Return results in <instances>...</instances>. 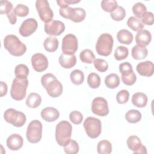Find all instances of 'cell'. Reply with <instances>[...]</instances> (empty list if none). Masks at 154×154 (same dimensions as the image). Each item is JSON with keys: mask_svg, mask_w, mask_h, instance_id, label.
<instances>
[{"mask_svg": "<svg viewBox=\"0 0 154 154\" xmlns=\"http://www.w3.org/2000/svg\"><path fill=\"white\" fill-rule=\"evenodd\" d=\"M87 83L91 88H97L100 84V78L97 73H91L88 75Z\"/></svg>", "mask_w": 154, "mask_h": 154, "instance_id": "obj_34", "label": "cell"}, {"mask_svg": "<svg viewBox=\"0 0 154 154\" xmlns=\"http://www.w3.org/2000/svg\"><path fill=\"white\" fill-rule=\"evenodd\" d=\"M0 96L1 97H3L4 96L6 95L7 93V85L5 82H3V81H1L0 82Z\"/></svg>", "mask_w": 154, "mask_h": 154, "instance_id": "obj_49", "label": "cell"}, {"mask_svg": "<svg viewBox=\"0 0 154 154\" xmlns=\"http://www.w3.org/2000/svg\"><path fill=\"white\" fill-rule=\"evenodd\" d=\"M119 71L121 73V76H126L134 72L132 66L129 62H125L119 65Z\"/></svg>", "mask_w": 154, "mask_h": 154, "instance_id": "obj_40", "label": "cell"}, {"mask_svg": "<svg viewBox=\"0 0 154 154\" xmlns=\"http://www.w3.org/2000/svg\"><path fill=\"white\" fill-rule=\"evenodd\" d=\"M84 128L87 135L91 138H96L101 134L102 123L99 119L88 117L84 122Z\"/></svg>", "mask_w": 154, "mask_h": 154, "instance_id": "obj_7", "label": "cell"}, {"mask_svg": "<svg viewBox=\"0 0 154 154\" xmlns=\"http://www.w3.org/2000/svg\"><path fill=\"white\" fill-rule=\"evenodd\" d=\"M122 82L126 85H132L137 80V76L134 72L126 76H121Z\"/></svg>", "mask_w": 154, "mask_h": 154, "instance_id": "obj_47", "label": "cell"}, {"mask_svg": "<svg viewBox=\"0 0 154 154\" xmlns=\"http://www.w3.org/2000/svg\"><path fill=\"white\" fill-rule=\"evenodd\" d=\"M78 48V42L76 37L72 34H66L62 40V51L66 55H73Z\"/></svg>", "mask_w": 154, "mask_h": 154, "instance_id": "obj_11", "label": "cell"}, {"mask_svg": "<svg viewBox=\"0 0 154 154\" xmlns=\"http://www.w3.org/2000/svg\"><path fill=\"white\" fill-rule=\"evenodd\" d=\"M152 35L146 29H142L138 31L135 35V42L139 46L146 47L151 42Z\"/></svg>", "mask_w": 154, "mask_h": 154, "instance_id": "obj_19", "label": "cell"}, {"mask_svg": "<svg viewBox=\"0 0 154 154\" xmlns=\"http://www.w3.org/2000/svg\"><path fill=\"white\" fill-rule=\"evenodd\" d=\"M111 18L116 21L122 20L126 16V11L122 6H117V7L111 13H110Z\"/></svg>", "mask_w": 154, "mask_h": 154, "instance_id": "obj_35", "label": "cell"}, {"mask_svg": "<svg viewBox=\"0 0 154 154\" xmlns=\"http://www.w3.org/2000/svg\"><path fill=\"white\" fill-rule=\"evenodd\" d=\"M42 102L40 95L37 93H31L27 97L26 100V105L31 108L38 107Z\"/></svg>", "mask_w": 154, "mask_h": 154, "instance_id": "obj_24", "label": "cell"}, {"mask_svg": "<svg viewBox=\"0 0 154 154\" xmlns=\"http://www.w3.org/2000/svg\"><path fill=\"white\" fill-rule=\"evenodd\" d=\"M141 22L144 25H152L153 24V14L150 11L145 12L141 17Z\"/></svg>", "mask_w": 154, "mask_h": 154, "instance_id": "obj_46", "label": "cell"}, {"mask_svg": "<svg viewBox=\"0 0 154 154\" xmlns=\"http://www.w3.org/2000/svg\"><path fill=\"white\" fill-rule=\"evenodd\" d=\"M23 143V138L17 134L10 135L6 141L7 147L11 150H17L20 149Z\"/></svg>", "mask_w": 154, "mask_h": 154, "instance_id": "obj_17", "label": "cell"}, {"mask_svg": "<svg viewBox=\"0 0 154 154\" xmlns=\"http://www.w3.org/2000/svg\"><path fill=\"white\" fill-rule=\"evenodd\" d=\"M59 13L63 17L76 23L83 21L86 16L85 10L80 7L72 8L69 6L66 8H60Z\"/></svg>", "mask_w": 154, "mask_h": 154, "instance_id": "obj_6", "label": "cell"}, {"mask_svg": "<svg viewBox=\"0 0 154 154\" xmlns=\"http://www.w3.org/2000/svg\"><path fill=\"white\" fill-rule=\"evenodd\" d=\"M41 83L46 90L48 94L52 97H59L63 93L61 83L52 73H46L42 76Z\"/></svg>", "mask_w": 154, "mask_h": 154, "instance_id": "obj_1", "label": "cell"}, {"mask_svg": "<svg viewBox=\"0 0 154 154\" xmlns=\"http://www.w3.org/2000/svg\"><path fill=\"white\" fill-rule=\"evenodd\" d=\"M146 7L141 2H137L132 7V12L138 19L141 18L143 14L146 12Z\"/></svg>", "mask_w": 154, "mask_h": 154, "instance_id": "obj_39", "label": "cell"}, {"mask_svg": "<svg viewBox=\"0 0 154 154\" xmlns=\"http://www.w3.org/2000/svg\"><path fill=\"white\" fill-rule=\"evenodd\" d=\"M79 149L78 143L73 140H70L67 144L64 146V150L67 154L77 153L79 152Z\"/></svg>", "mask_w": 154, "mask_h": 154, "instance_id": "obj_37", "label": "cell"}, {"mask_svg": "<svg viewBox=\"0 0 154 154\" xmlns=\"http://www.w3.org/2000/svg\"><path fill=\"white\" fill-rule=\"evenodd\" d=\"M94 67L100 72H105L108 69V63L103 59L97 58L93 61Z\"/></svg>", "mask_w": 154, "mask_h": 154, "instance_id": "obj_41", "label": "cell"}, {"mask_svg": "<svg viewBox=\"0 0 154 154\" xmlns=\"http://www.w3.org/2000/svg\"><path fill=\"white\" fill-rule=\"evenodd\" d=\"M72 126L67 121L63 120L59 122L55 128V140L60 146L67 144L71 140Z\"/></svg>", "mask_w": 154, "mask_h": 154, "instance_id": "obj_3", "label": "cell"}, {"mask_svg": "<svg viewBox=\"0 0 154 154\" xmlns=\"http://www.w3.org/2000/svg\"><path fill=\"white\" fill-rule=\"evenodd\" d=\"M147 96L146 94L141 92H137L132 96V104L138 108H144L147 103Z\"/></svg>", "mask_w": 154, "mask_h": 154, "instance_id": "obj_21", "label": "cell"}, {"mask_svg": "<svg viewBox=\"0 0 154 154\" xmlns=\"http://www.w3.org/2000/svg\"><path fill=\"white\" fill-rule=\"evenodd\" d=\"M14 11L16 16L19 17H25L29 14V8L26 5L19 4L14 8Z\"/></svg>", "mask_w": 154, "mask_h": 154, "instance_id": "obj_43", "label": "cell"}, {"mask_svg": "<svg viewBox=\"0 0 154 154\" xmlns=\"http://www.w3.org/2000/svg\"><path fill=\"white\" fill-rule=\"evenodd\" d=\"M58 61L60 64L64 69H70L75 66L76 63V56L73 55H66L62 54L60 55Z\"/></svg>", "mask_w": 154, "mask_h": 154, "instance_id": "obj_20", "label": "cell"}, {"mask_svg": "<svg viewBox=\"0 0 154 154\" xmlns=\"http://www.w3.org/2000/svg\"><path fill=\"white\" fill-rule=\"evenodd\" d=\"M31 64L33 69L38 72L45 71L48 67V60L46 57L41 54L36 53L31 57Z\"/></svg>", "mask_w": 154, "mask_h": 154, "instance_id": "obj_15", "label": "cell"}, {"mask_svg": "<svg viewBox=\"0 0 154 154\" xmlns=\"http://www.w3.org/2000/svg\"><path fill=\"white\" fill-rule=\"evenodd\" d=\"M136 70L141 76L146 77L151 76L153 75L154 72L153 64L150 61L141 62L137 64Z\"/></svg>", "mask_w": 154, "mask_h": 154, "instance_id": "obj_16", "label": "cell"}, {"mask_svg": "<svg viewBox=\"0 0 154 154\" xmlns=\"http://www.w3.org/2000/svg\"><path fill=\"white\" fill-rule=\"evenodd\" d=\"M37 27L38 23L35 19H26L22 23L19 28V34L23 37H28L37 30Z\"/></svg>", "mask_w": 154, "mask_h": 154, "instance_id": "obj_14", "label": "cell"}, {"mask_svg": "<svg viewBox=\"0 0 154 154\" xmlns=\"http://www.w3.org/2000/svg\"><path fill=\"white\" fill-rule=\"evenodd\" d=\"M79 58L82 62L87 64L93 63L95 60V55L90 49H84L80 52Z\"/></svg>", "mask_w": 154, "mask_h": 154, "instance_id": "obj_31", "label": "cell"}, {"mask_svg": "<svg viewBox=\"0 0 154 154\" xmlns=\"http://www.w3.org/2000/svg\"><path fill=\"white\" fill-rule=\"evenodd\" d=\"M42 124L37 120L31 121L26 129V136L28 141L31 143L39 142L42 137Z\"/></svg>", "mask_w": 154, "mask_h": 154, "instance_id": "obj_9", "label": "cell"}, {"mask_svg": "<svg viewBox=\"0 0 154 154\" xmlns=\"http://www.w3.org/2000/svg\"><path fill=\"white\" fill-rule=\"evenodd\" d=\"M129 51L128 48L123 46H118L114 52V57L116 60L120 61L126 58L128 56Z\"/></svg>", "mask_w": 154, "mask_h": 154, "instance_id": "obj_36", "label": "cell"}, {"mask_svg": "<svg viewBox=\"0 0 154 154\" xmlns=\"http://www.w3.org/2000/svg\"><path fill=\"white\" fill-rule=\"evenodd\" d=\"M14 74L16 78H26L29 74V69L26 65L23 64H19L15 67Z\"/></svg>", "mask_w": 154, "mask_h": 154, "instance_id": "obj_33", "label": "cell"}, {"mask_svg": "<svg viewBox=\"0 0 154 154\" xmlns=\"http://www.w3.org/2000/svg\"><path fill=\"white\" fill-rule=\"evenodd\" d=\"M113 43L112 36L108 33H103L97 38L96 44V51L100 55L108 56L112 52Z\"/></svg>", "mask_w": 154, "mask_h": 154, "instance_id": "obj_5", "label": "cell"}, {"mask_svg": "<svg viewBox=\"0 0 154 154\" xmlns=\"http://www.w3.org/2000/svg\"><path fill=\"white\" fill-rule=\"evenodd\" d=\"M105 84L111 89L117 88L120 84L119 76L116 73L109 74L105 78Z\"/></svg>", "mask_w": 154, "mask_h": 154, "instance_id": "obj_26", "label": "cell"}, {"mask_svg": "<svg viewBox=\"0 0 154 154\" xmlns=\"http://www.w3.org/2000/svg\"><path fill=\"white\" fill-rule=\"evenodd\" d=\"M45 32L52 36H58L61 35L65 30L64 23L60 20H52L49 22L45 23L44 26Z\"/></svg>", "mask_w": 154, "mask_h": 154, "instance_id": "obj_13", "label": "cell"}, {"mask_svg": "<svg viewBox=\"0 0 154 154\" xmlns=\"http://www.w3.org/2000/svg\"><path fill=\"white\" fill-rule=\"evenodd\" d=\"M134 153H138V154H146L147 153V149H146V147L144 146H143V145H142V146L141 147V148L138 150H137V152H134Z\"/></svg>", "mask_w": 154, "mask_h": 154, "instance_id": "obj_50", "label": "cell"}, {"mask_svg": "<svg viewBox=\"0 0 154 154\" xmlns=\"http://www.w3.org/2000/svg\"><path fill=\"white\" fill-rule=\"evenodd\" d=\"M97 150L99 154H109L112 152V145L106 140H101L97 144Z\"/></svg>", "mask_w": 154, "mask_h": 154, "instance_id": "obj_29", "label": "cell"}, {"mask_svg": "<svg viewBox=\"0 0 154 154\" xmlns=\"http://www.w3.org/2000/svg\"><path fill=\"white\" fill-rule=\"evenodd\" d=\"M70 78L73 84L75 85H80L84 82V75L81 70L76 69L70 73Z\"/></svg>", "mask_w": 154, "mask_h": 154, "instance_id": "obj_32", "label": "cell"}, {"mask_svg": "<svg viewBox=\"0 0 154 154\" xmlns=\"http://www.w3.org/2000/svg\"><path fill=\"white\" fill-rule=\"evenodd\" d=\"M127 25L128 27L130 28L131 29L137 32L142 30L144 28V25L143 24L141 21L139 19L134 16H131L129 17L127 21Z\"/></svg>", "mask_w": 154, "mask_h": 154, "instance_id": "obj_30", "label": "cell"}, {"mask_svg": "<svg viewBox=\"0 0 154 154\" xmlns=\"http://www.w3.org/2000/svg\"><path fill=\"white\" fill-rule=\"evenodd\" d=\"M4 46L11 55L16 57L23 55L26 51V45L17 36L13 34L7 35L5 37Z\"/></svg>", "mask_w": 154, "mask_h": 154, "instance_id": "obj_2", "label": "cell"}, {"mask_svg": "<svg viewBox=\"0 0 154 154\" xmlns=\"http://www.w3.org/2000/svg\"><path fill=\"white\" fill-rule=\"evenodd\" d=\"M69 119L73 124L79 125L83 120V116L80 112L78 111H73L70 113Z\"/></svg>", "mask_w": 154, "mask_h": 154, "instance_id": "obj_44", "label": "cell"}, {"mask_svg": "<svg viewBox=\"0 0 154 154\" xmlns=\"http://www.w3.org/2000/svg\"><path fill=\"white\" fill-rule=\"evenodd\" d=\"M129 97V93L127 90H122L119 91L116 95L117 102L120 104L126 103Z\"/></svg>", "mask_w": 154, "mask_h": 154, "instance_id": "obj_42", "label": "cell"}, {"mask_svg": "<svg viewBox=\"0 0 154 154\" xmlns=\"http://www.w3.org/2000/svg\"><path fill=\"white\" fill-rule=\"evenodd\" d=\"M64 2L68 5L69 4H75L79 3L80 1H76V0H64Z\"/></svg>", "mask_w": 154, "mask_h": 154, "instance_id": "obj_51", "label": "cell"}, {"mask_svg": "<svg viewBox=\"0 0 154 154\" xmlns=\"http://www.w3.org/2000/svg\"><path fill=\"white\" fill-rule=\"evenodd\" d=\"M35 7L39 17L43 22L48 23L52 20L54 17V13L50 8L49 2L47 0L36 1Z\"/></svg>", "mask_w": 154, "mask_h": 154, "instance_id": "obj_10", "label": "cell"}, {"mask_svg": "<svg viewBox=\"0 0 154 154\" xmlns=\"http://www.w3.org/2000/svg\"><path fill=\"white\" fill-rule=\"evenodd\" d=\"M117 6V2L115 0H103L101 2L102 8L106 12H112Z\"/></svg>", "mask_w": 154, "mask_h": 154, "instance_id": "obj_38", "label": "cell"}, {"mask_svg": "<svg viewBox=\"0 0 154 154\" xmlns=\"http://www.w3.org/2000/svg\"><path fill=\"white\" fill-rule=\"evenodd\" d=\"M131 53L132 57L134 59L140 60L146 58L148 54V51L146 47L137 45L132 48Z\"/></svg>", "mask_w": 154, "mask_h": 154, "instance_id": "obj_22", "label": "cell"}, {"mask_svg": "<svg viewBox=\"0 0 154 154\" xmlns=\"http://www.w3.org/2000/svg\"><path fill=\"white\" fill-rule=\"evenodd\" d=\"M4 118L7 123L17 128L23 126L26 120V116L23 112L13 108L7 109L4 112Z\"/></svg>", "mask_w": 154, "mask_h": 154, "instance_id": "obj_8", "label": "cell"}, {"mask_svg": "<svg viewBox=\"0 0 154 154\" xmlns=\"http://www.w3.org/2000/svg\"><path fill=\"white\" fill-rule=\"evenodd\" d=\"M127 145L128 148L134 152L138 150L142 146L140 139L136 135H131L127 140Z\"/></svg>", "mask_w": 154, "mask_h": 154, "instance_id": "obj_27", "label": "cell"}, {"mask_svg": "<svg viewBox=\"0 0 154 154\" xmlns=\"http://www.w3.org/2000/svg\"><path fill=\"white\" fill-rule=\"evenodd\" d=\"M13 9V4L8 1H0V10L1 14H6L11 11Z\"/></svg>", "mask_w": 154, "mask_h": 154, "instance_id": "obj_45", "label": "cell"}, {"mask_svg": "<svg viewBox=\"0 0 154 154\" xmlns=\"http://www.w3.org/2000/svg\"><path fill=\"white\" fill-rule=\"evenodd\" d=\"M58 40L56 37L54 36H50L45 40L43 46L46 51L53 52L58 49Z\"/></svg>", "mask_w": 154, "mask_h": 154, "instance_id": "obj_25", "label": "cell"}, {"mask_svg": "<svg viewBox=\"0 0 154 154\" xmlns=\"http://www.w3.org/2000/svg\"><path fill=\"white\" fill-rule=\"evenodd\" d=\"M7 16L8 19V20L10 23L11 25H14L16 23L17 21V17H16V14L14 11V8H13L11 11L8 13L7 14Z\"/></svg>", "mask_w": 154, "mask_h": 154, "instance_id": "obj_48", "label": "cell"}, {"mask_svg": "<svg viewBox=\"0 0 154 154\" xmlns=\"http://www.w3.org/2000/svg\"><path fill=\"white\" fill-rule=\"evenodd\" d=\"M60 112L55 108L46 107L41 111L42 118L48 122H52L59 118Z\"/></svg>", "mask_w": 154, "mask_h": 154, "instance_id": "obj_18", "label": "cell"}, {"mask_svg": "<svg viewBox=\"0 0 154 154\" xmlns=\"http://www.w3.org/2000/svg\"><path fill=\"white\" fill-rule=\"evenodd\" d=\"M91 111L99 116H107L109 113V108L106 100L102 97H95L92 101Z\"/></svg>", "mask_w": 154, "mask_h": 154, "instance_id": "obj_12", "label": "cell"}, {"mask_svg": "<svg viewBox=\"0 0 154 154\" xmlns=\"http://www.w3.org/2000/svg\"><path fill=\"white\" fill-rule=\"evenodd\" d=\"M117 38L122 44L129 45L133 41V34L127 29H121L117 34Z\"/></svg>", "mask_w": 154, "mask_h": 154, "instance_id": "obj_23", "label": "cell"}, {"mask_svg": "<svg viewBox=\"0 0 154 154\" xmlns=\"http://www.w3.org/2000/svg\"><path fill=\"white\" fill-rule=\"evenodd\" d=\"M28 85V81L26 78H15L12 82L10 95L16 100H23L26 94V89Z\"/></svg>", "mask_w": 154, "mask_h": 154, "instance_id": "obj_4", "label": "cell"}, {"mask_svg": "<svg viewBox=\"0 0 154 154\" xmlns=\"http://www.w3.org/2000/svg\"><path fill=\"white\" fill-rule=\"evenodd\" d=\"M141 112L137 109H131L125 114L126 120L130 123H136L139 122L141 119Z\"/></svg>", "mask_w": 154, "mask_h": 154, "instance_id": "obj_28", "label": "cell"}]
</instances>
